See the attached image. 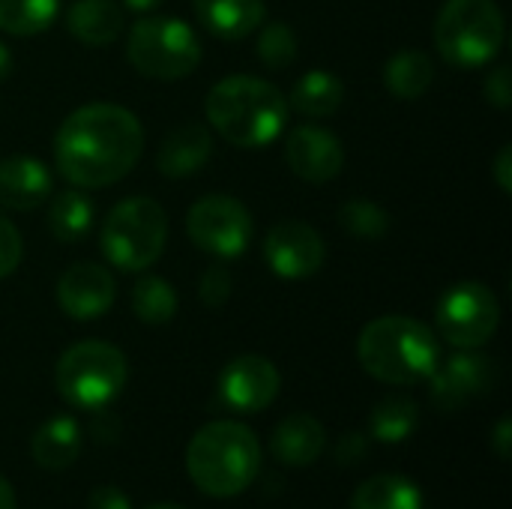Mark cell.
I'll return each instance as SVG.
<instances>
[{
	"mask_svg": "<svg viewBox=\"0 0 512 509\" xmlns=\"http://www.w3.org/2000/svg\"><path fill=\"white\" fill-rule=\"evenodd\" d=\"M417 420H420V408H417L414 399H408V396H387V399H381L372 408L369 426H372V435L381 444H399V441H405L417 429Z\"/></svg>",
	"mask_w": 512,
	"mask_h": 509,
	"instance_id": "obj_26",
	"label": "cell"
},
{
	"mask_svg": "<svg viewBox=\"0 0 512 509\" xmlns=\"http://www.w3.org/2000/svg\"><path fill=\"white\" fill-rule=\"evenodd\" d=\"M351 509H423V492L402 474H378L357 486Z\"/></svg>",
	"mask_w": 512,
	"mask_h": 509,
	"instance_id": "obj_23",
	"label": "cell"
},
{
	"mask_svg": "<svg viewBox=\"0 0 512 509\" xmlns=\"http://www.w3.org/2000/svg\"><path fill=\"white\" fill-rule=\"evenodd\" d=\"M264 0H195V15L219 39H243L264 21Z\"/></svg>",
	"mask_w": 512,
	"mask_h": 509,
	"instance_id": "obj_19",
	"label": "cell"
},
{
	"mask_svg": "<svg viewBox=\"0 0 512 509\" xmlns=\"http://www.w3.org/2000/svg\"><path fill=\"white\" fill-rule=\"evenodd\" d=\"M512 147L507 144L501 153H498V159H495V177H498V186L504 189V192H512Z\"/></svg>",
	"mask_w": 512,
	"mask_h": 509,
	"instance_id": "obj_35",
	"label": "cell"
},
{
	"mask_svg": "<svg viewBox=\"0 0 512 509\" xmlns=\"http://www.w3.org/2000/svg\"><path fill=\"white\" fill-rule=\"evenodd\" d=\"M327 447V435H324V426L309 417V414H291L285 417L273 438H270V450L273 456L282 462V465H291V468H306L312 462L321 459Z\"/></svg>",
	"mask_w": 512,
	"mask_h": 509,
	"instance_id": "obj_17",
	"label": "cell"
},
{
	"mask_svg": "<svg viewBox=\"0 0 512 509\" xmlns=\"http://www.w3.org/2000/svg\"><path fill=\"white\" fill-rule=\"evenodd\" d=\"M126 378H129V363L123 351L96 339L78 342L69 351H63L54 369L57 393L69 405L84 411H99L111 405L126 387Z\"/></svg>",
	"mask_w": 512,
	"mask_h": 509,
	"instance_id": "obj_6",
	"label": "cell"
},
{
	"mask_svg": "<svg viewBox=\"0 0 512 509\" xmlns=\"http://www.w3.org/2000/svg\"><path fill=\"white\" fill-rule=\"evenodd\" d=\"M87 509H132V504L117 486H99L90 492Z\"/></svg>",
	"mask_w": 512,
	"mask_h": 509,
	"instance_id": "obj_34",
	"label": "cell"
},
{
	"mask_svg": "<svg viewBox=\"0 0 512 509\" xmlns=\"http://www.w3.org/2000/svg\"><path fill=\"white\" fill-rule=\"evenodd\" d=\"M435 81V63L429 54L414 51V48H402L399 54H393L384 66V84L396 99H420Z\"/></svg>",
	"mask_w": 512,
	"mask_h": 509,
	"instance_id": "obj_22",
	"label": "cell"
},
{
	"mask_svg": "<svg viewBox=\"0 0 512 509\" xmlns=\"http://www.w3.org/2000/svg\"><path fill=\"white\" fill-rule=\"evenodd\" d=\"M0 509H15V492L9 486V480L0 477Z\"/></svg>",
	"mask_w": 512,
	"mask_h": 509,
	"instance_id": "obj_37",
	"label": "cell"
},
{
	"mask_svg": "<svg viewBox=\"0 0 512 509\" xmlns=\"http://www.w3.org/2000/svg\"><path fill=\"white\" fill-rule=\"evenodd\" d=\"M258 57L267 69H285L297 60V36L285 21H273L258 36Z\"/></svg>",
	"mask_w": 512,
	"mask_h": 509,
	"instance_id": "obj_30",
	"label": "cell"
},
{
	"mask_svg": "<svg viewBox=\"0 0 512 509\" xmlns=\"http://www.w3.org/2000/svg\"><path fill=\"white\" fill-rule=\"evenodd\" d=\"M114 294H117L114 276L93 261L72 264L57 282V303L75 321H90L105 315L114 303Z\"/></svg>",
	"mask_w": 512,
	"mask_h": 509,
	"instance_id": "obj_14",
	"label": "cell"
},
{
	"mask_svg": "<svg viewBox=\"0 0 512 509\" xmlns=\"http://www.w3.org/2000/svg\"><path fill=\"white\" fill-rule=\"evenodd\" d=\"M192 483L210 498H234L249 489L261 471V444L255 432L234 420H216L195 432L186 450Z\"/></svg>",
	"mask_w": 512,
	"mask_h": 509,
	"instance_id": "obj_4",
	"label": "cell"
},
{
	"mask_svg": "<svg viewBox=\"0 0 512 509\" xmlns=\"http://www.w3.org/2000/svg\"><path fill=\"white\" fill-rule=\"evenodd\" d=\"M60 0H0V30L12 36H33L51 27Z\"/></svg>",
	"mask_w": 512,
	"mask_h": 509,
	"instance_id": "obj_27",
	"label": "cell"
},
{
	"mask_svg": "<svg viewBox=\"0 0 512 509\" xmlns=\"http://www.w3.org/2000/svg\"><path fill=\"white\" fill-rule=\"evenodd\" d=\"M492 444H495V450H498L501 459H510V420L507 417L498 423V429L492 435Z\"/></svg>",
	"mask_w": 512,
	"mask_h": 509,
	"instance_id": "obj_36",
	"label": "cell"
},
{
	"mask_svg": "<svg viewBox=\"0 0 512 509\" xmlns=\"http://www.w3.org/2000/svg\"><path fill=\"white\" fill-rule=\"evenodd\" d=\"M186 231L198 249L213 258H237L252 240V216L231 195H207L192 204Z\"/></svg>",
	"mask_w": 512,
	"mask_h": 509,
	"instance_id": "obj_10",
	"label": "cell"
},
{
	"mask_svg": "<svg viewBox=\"0 0 512 509\" xmlns=\"http://www.w3.org/2000/svg\"><path fill=\"white\" fill-rule=\"evenodd\" d=\"M66 27L84 45H108L123 33V6L114 0H75Z\"/></svg>",
	"mask_w": 512,
	"mask_h": 509,
	"instance_id": "obj_21",
	"label": "cell"
},
{
	"mask_svg": "<svg viewBox=\"0 0 512 509\" xmlns=\"http://www.w3.org/2000/svg\"><path fill=\"white\" fill-rule=\"evenodd\" d=\"M30 453L42 471H66L81 453V426L66 414L45 420L30 441Z\"/></svg>",
	"mask_w": 512,
	"mask_h": 509,
	"instance_id": "obj_20",
	"label": "cell"
},
{
	"mask_svg": "<svg viewBox=\"0 0 512 509\" xmlns=\"http://www.w3.org/2000/svg\"><path fill=\"white\" fill-rule=\"evenodd\" d=\"M129 63L159 81L186 78L201 63V39L186 21L177 18H141L129 30Z\"/></svg>",
	"mask_w": 512,
	"mask_h": 509,
	"instance_id": "obj_8",
	"label": "cell"
},
{
	"mask_svg": "<svg viewBox=\"0 0 512 509\" xmlns=\"http://www.w3.org/2000/svg\"><path fill=\"white\" fill-rule=\"evenodd\" d=\"M198 297L210 306V309H219L228 297H231V273L222 267V264H213L201 273V282H198Z\"/></svg>",
	"mask_w": 512,
	"mask_h": 509,
	"instance_id": "obj_31",
	"label": "cell"
},
{
	"mask_svg": "<svg viewBox=\"0 0 512 509\" xmlns=\"http://www.w3.org/2000/svg\"><path fill=\"white\" fill-rule=\"evenodd\" d=\"M324 240L321 234L300 222V219H285L279 222L267 240H264V258L270 270L282 279H309L324 267Z\"/></svg>",
	"mask_w": 512,
	"mask_h": 509,
	"instance_id": "obj_11",
	"label": "cell"
},
{
	"mask_svg": "<svg viewBox=\"0 0 512 509\" xmlns=\"http://www.w3.org/2000/svg\"><path fill=\"white\" fill-rule=\"evenodd\" d=\"M219 396L234 411L258 414L279 396V369L258 354H243L222 369Z\"/></svg>",
	"mask_w": 512,
	"mask_h": 509,
	"instance_id": "obj_12",
	"label": "cell"
},
{
	"mask_svg": "<svg viewBox=\"0 0 512 509\" xmlns=\"http://www.w3.org/2000/svg\"><path fill=\"white\" fill-rule=\"evenodd\" d=\"M51 234L60 240V243H78L87 237L90 225H93V204L87 195L75 192V189H66V192H57L54 201H51Z\"/></svg>",
	"mask_w": 512,
	"mask_h": 509,
	"instance_id": "obj_25",
	"label": "cell"
},
{
	"mask_svg": "<svg viewBox=\"0 0 512 509\" xmlns=\"http://www.w3.org/2000/svg\"><path fill=\"white\" fill-rule=\"evenodd\" d=\"M54 189L51 171L30 156H9L0 162V207L33 210L48 201Z\"/></svg>",
	"mask_w": 512,
	"mask_h": 509,
	"instance_id": "obj_16",
	"label": "cell"
},
{
	"mask_svg": "<svg viewBox=\"0 0 512 509\" xmlns=\"http://www.w3.org/2000/svg\"><path fill=\"white\" fill-rule=\"evenodd\" d=\"M357 357L372 378L411 387L417 381H429L441 363V345L426 324L405 315H384L363 327Z\"/></svg>",
	"mask_w": 512,
	"mask_h": 509,
	"instance_id": "obj_3",
	"label": "cell"
},
{
	"mask_svg": "<svg viewBox=\"0 0 512 509\" xmlns=\"http://www.w3.org/2000/svg\"><path fill=\"white\" fill-rule=\"evenodd\" d=\"M285 159L297 177H303L309 183H327L342 171L345 150L333 132H327L321 126H297L288 135Z\"/></svg>",
	"mask_w": 512,
	"mask_h": 509,
	"instance_id": "obj_15",
	"label": "cell"
},
{
	"mask_svg": "<svg viewBox=\"0 0 512 509\" xmlns=\"http://www.w3.org/2000/svg\"><path fill=\"white\" fill-rule=\"evenodd\" d=\"M147 509H183V507H177V504H156V507H147Z\"/></svg>",
	"mask_w": 512,
	"mask_h": 509,
	"instance_id": "obj_40",
	"label": "cell"
},
{
	"mask_svg": "<svg viewBox=\"0 0 512 509\" xmlns=\"http://www.w3.org/2000/svg\"><path fill=\"white\" fill-rule=\"evenodd\" d=\"M132 12H150V9H156L162 0H123Z\"/></svg>",
	"mask_w": 512,
	"mask_h": 509,
	"instance_id": "obj_39",
	"label": "cell"
},
{
	"mask_svg": "<svg viewBox=\"0 0 512 509\" xmlns=\"http://www.w3.org/2000/svg\"><path fill=\"white\" fill-rule=\"evenodd\" d=\"M507 21L495 0H447L435 21V48L459 69H477L504 48Z\"/></svg>",
	"mask_w": 512,
	"mask_h": 509,
	"instance_id": "obj_5",
	"label": "cell"
},
{
	"mask_svg": "<svg viewBox=\"0 0 512 509\" xmlns=\"http://www.w3.org/2000/svg\"><path fill=\"white\" fill-rule=\"evenodd\" d=\"M21 252H24V246H21L18 228L9 219L0 216V279L15 273V267L21 261Z\"/></svg>",
	"mask_w": 512,
	"mask_h": 509,
	"instance_id": "obj_32",
	"label": "cell"
},
{
	"mask_svg": "<svg viewBox=\"0 0 512 509\" xmlns=\"http://www.w3.org/2000/svg\"><path fill=\"white\" fill-rule=\"evenodd\" d=\"M339 225L360 240H378L390 228V213L372 201L357 198V201H348L339 207Z\"/></svg>",
	"mask_w": 512,
	"mask_h": 509,
	"instance_id": "obj_29",
	"label": "cell"
},
{
	"mask_svg": "<svg viewBox=\"0 0 512 509\" xmlns=\"http://www.w3.org/2000/svg\"><path fill=\"white\" fill-rule=\"evenodd\" d=\"M210 153H213V138L207 126L186 123L162 141L156 165L165 177H189L210 159Z\"/></svg>",
	"mask_w": 512,
	"mask_h": 509,
	"instance_id": "obj_18",
	"label": "cell"
},
{
	"mask_svg": "<svg viewBox=\"0 0 512 509\" xmlns=\"http://www.w3.org/2000/svg\"><path fill=\"white\" fill-rule=\"evenodd\" d=\"M144 150L138 117L111 102L72 111L54 138L57 171L78 189H102L123 180Z\"/></svg>",
	"mask_w": 512,
	"mask_h": 509,
	"instance_id": "obj_1",
	"label": "cell"
},
{
	"mask_svg": "<svg viewBox=\"0 0 512 509\" xmlns=\"http://www.w3.org/2000/svg\"><path fill=\"white\" fill-rule=\"evenodd\" d=\"M132 312L144 324H153V327L168 324L177 315V294H174V288L165 279L144 276L132 288Z\"/></svg>",
	"mask_w": 512,
	"mask_h": 509,
	"instance_id": "obj_28",
	"label": "cell"
},
{
	"mask_svg": "<svg viewBox=\"0 0 512 509\" xmlns=\"http://www.w3.org/2000/svg\"><path fill=\"white\" fill-rule=\"evenodd\" d=\"M483 90H486V99H489L495 108H510V102H512L510 69H507V66H498V69L486 78Z\"/></svg>",
	"mask_w": 512,
	"mask_h": 509,
	"instance_id": "obj_33",
	"label": "cell"
},
{
	"mask_svg": "<svg viewBox=\"0 0 512 509\" xmlns=\"http://www.w3.org/2000/svg\"><path fill=\"white\" fill-rule=\"evenodd\" d=\"M438 330L441 336L459 348L474 351L483 348L501 324L498 297L480 282H459L438 300Z\"/></svg>",
	"mask_w": 512,
	"mask_h": 509,
	"instance_id": "obj_9",
	"label": "cell"
},
{
	"mask_svg": "<svg viewBox=\"0 0 512 509\" xmlns=\"http://www.w3.org/2000/svg\"><path fill=\"white\" fill-rule=\"evenodd\" d=\"M9 72H12V54H9V48L0 42V81H3Z\"/></svg>",
	"mask_w": 512,
	"mask_h": 509,
	"instance_id": "obj_38",
	"label": "cell"
},
{
	"mask_svg": "<svg viewBox=\"0 0 512 509\" xmlns=\"http://www.w3.org/2000/svg\"><path fill=\"white\" fill-rule=\"evenodd\" d=\"M204 111L228 144L246 150L267 147L288 123V99L282 90L252 75H228L213 84Z\"/></svg>",
	"mask_w": 512,
	"mask_h": 509,
	"instance_id": "obj_2",
	"label": "cell"
},
{
	"mask_svg": "<svg viewBox=\"0 0 512 509\" xmlns=\"http://www.w3.org/2000/svg\"><path fill=\"white\" fill-rule=\"evenodd\" d=\"M342 102H345V84L339 81V75L327 69L306 72L291 90V105L306 117H330L339 111Z\"/></svg>",
	"mask_w": 512,
	"mask_h": 509,
	"instance_id": "obj_24",
	"label": "cell"
},
{
	"mask_svg": "<svg viewBox=\"0 0 512 509\" xmlns=\"http://www.w3.org/2000/svg\"><path fill=\"white\" fill-rule=\"evenodd\" d=\"M432 381V399L438 408L453 411L468 405L471 399L483 396L495 384V363L483 354L462 351L450 357L447 363H438L429 375Z\"/></svg>",
	"mask_w": 512,
	"mask_h": 509,
	"instance_id": "obj_13",
	"label": "cell"
},
{
	"mask_svg": "<svg viewBox=\"0 0 512 509\" xmlns=\"http://www.w3.org/2000/svg\"><path fill=\"white\" fill-rule=\"evenodd\" d=\"M168 216L153 198L120 201L102 225V252L108 264L126 273L147 270L165 249Z\"/></svg>",
	"mask_w": 512,
	"mask_h": 509,
	"instance_id": "obj_7",
	"label": "cell"
}]
</instances>
